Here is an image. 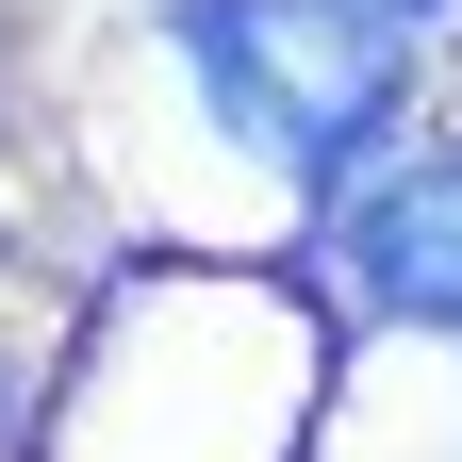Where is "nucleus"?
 <instances>
[{
	"mask_svg": "<svg viewBox=\"0 0 462 462\" xmlns=\"http://www.w3.org/2000/svg\"><path fill=\"white\" fill-rule=\"evenodd\" d=\"M346 281H364L380 314L462 330V149H446V165H413L396 199H364V215H346Z\"/></svg>",
	"mask_w": 462,
	"mask_h": 462,
	"instance_id": "nucleus-2",
	"label": "nucleus"
},
{
	"mask_svg": "<svg viewBox=\"0 0 462 462\" xmlns=\"http://www.w3.org/2000/svg\"><path fill=\"white\" fill-rule=\"evenodd\" d=\"M165 33H182L199 99L264 165H298V182H330L396 116V83H413V33H396L380 0H165Z\"/></svg>",
	"mask_w": 462,
	"mask_h": 462,
	"instance_id": "nucleus-1",
	"label": "nucleus"
}]
</instances>
